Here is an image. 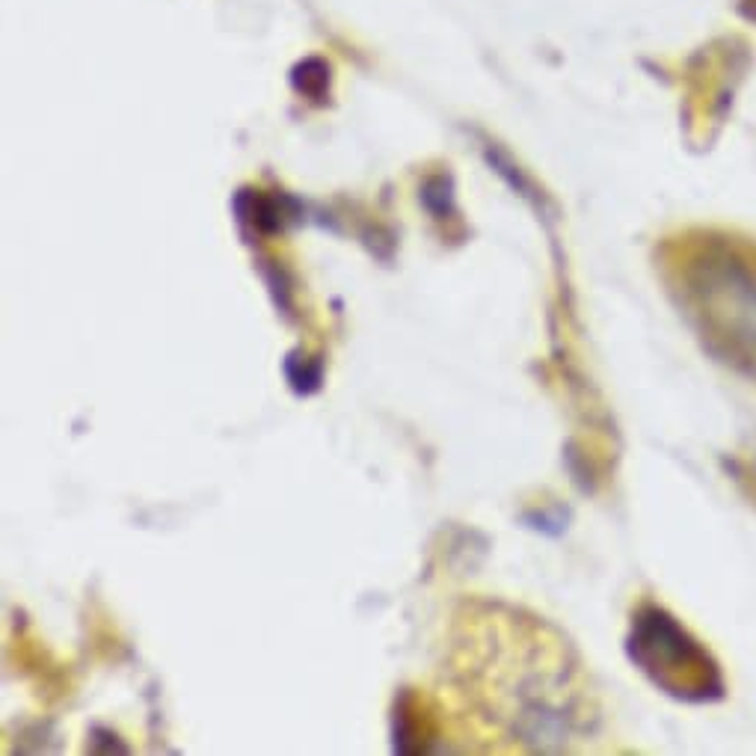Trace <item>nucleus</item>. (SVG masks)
<instances>
[{"mask_svg": "<svg viewBox=\"0 0 756 756\" xmlns=\"http://www.w3.org/2000/svg\"><path fill=\"white\" fill-rule=\"evenodd\" d=\"M285 377L297 395H315L323 383V362L318 356H306L302 350H291L285 356Z\"/></svg>", "mask_w": 756, "mask_h": 756, "instance_id": "nucleus-3", "label": "nucleus"}, {"mask_svg": "<svg viewBox=\"0 0 756 756\" xmlns=\"http://www.w3.org/2000/svg\"><path fill=\"white\" fill-rule=\"evenodd\" d=\"M629 659L680 700H712L724 689L710 652L659 605H641L632 617Z\"/></svg>", "mask_w": 756, "mask_h": 756, "instance_id": "nucleus-2", "label": "nucleus"}, {"mask_svg": "<svg viewBox=\"0 0 756 756\" xmlns=\"http://www.w3.org/2000/svg\"><path fill=\"white\" fill-rule=\"evenodd\" d=\"M668 285L703 348L756 380V246L700 237L668 265Z\"/></svg>", "mask_w": 756, "mask_h": 756, "instance_id": "nucleus-1", "label": "nucleus"}]
</instances>
